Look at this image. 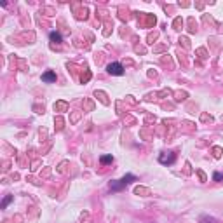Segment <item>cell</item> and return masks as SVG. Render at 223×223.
<instances>
[{
    "label": "cell",
    "mask_w": 223,
    "mask_h": 223,
    "mask_svg": "<svg viewBox=\"0 0 223 223\" xmlns=\"http://www.w3.org/2000/svg\"><path fill=\"white\" fill-rule=\"evenodd\" d=\"M49 37H51V42H53L54 46H56V44H61V35H59V33H56V31H53V33H51Z\"/></svg>",
    "instance_id": "4"
},
{
    "label": "cell",
    "mask_w": 223,
    "mask_h": 223,
    "mask_svg": "<svg viewBox=\"0 0 223 223\" xmlns=\"http://www.w3.org/2000/svg\"><path fill=\"white\" fill-rule=\"evenodd\" d=\"M106 70H108L110 75H122V73H124V68H122L120 63H110Z\"/></svg>",
    "instance_id": "1"
},
{
    "label": "cell",
    "mask_w": 223,
    "mask_h": 223,
    "mask_svg": "<svg viewBox=\"0 0 223 223\" xmlns=\"http://www.w3.org/2000/svg\"><path fill=\"white\" fill-rule=\"evenodd\" d=\"M110 162H114V157H112V155H103L101 157V164H110Z\"/></svg>",
    "instance_id": "5"
},
{
    "label": "cell",
    "mask_w": 223,
    "mask_h": 223,
    "mask_svg": "<svg viewBox=\"0 0 223 223\" xmlns=\"http://www.w3.org/2000/svg\"><path fill=\"white\" fill-rule=\"evenodd\" d=\"M56 108L64 110V108H66V103H58V105H54V110H56Z\"/></svg>",
    "instance_id": "8"
},
{
    "label": "cell",
    "mask_w": 223,
    "mask_h": 223,
    "mask_svg": "<svg viewBox=\"0 0 223 223\" xmlns=\"http://www.w3.org/2000/svg\"><path fill=\"white\" fill-rule=\"evenodd\" d=\"M11 200H12V195H7V197H5V199H4V202H2V209H4V208H7V204L11 202Z\"/></svg>",
    "instance_id": "6"
},
{
    "label": "cell",
    "mask_w": 223,
    "mask_h": 223,
    "mask_svg": "<svg viewBox=\"0 0 223 223\" xmlns=\"http://www.w3.org/2000/svg\"><path fill=\"white\" fill-rule=\"evenodd\" d=\"M213 178H215V181H221V180H223V174H221V173H215V176H213Z\"/></svg>",
    "instance_id": "7"
},
{
    "label": "cell",
    "mask_w": 223,
    "mask_h": 223,
    "mask_svg": "<svg viewBox=\"0 0 223 223\" xmlns=\"http://www.w3.org/2000/svg\"><path fill=\"white\" fill-rule=\"evenodd\" d=\"M42 80L44 82H56V73L54 72H46L42 75Z\"/></svg>",
    "instance_id": "2"
},
{
    "label": "cell",
    "mask_w": 223,
    "mask_h": 223,
    "mask_svg": "<svg viewBox=\"0 0 223 223\" xmlns=\"http://www.w3.org/2000/svg\"><path fill=\"white\" fill-rule=\"evenodd\" d=\"M120 181L124 183V185H127V183H132V181H136V176H134V174H125V176L122 178Z\"/></svg>",
    "instance_id": "3"
},
{
    "label": "cell",
    "mask_w": 223,
    "mask_h": 223,
    "mask_svg": "<svg viewBox=\"0 0 223 223\" xmlns=\"http://www.w3.org/2000/svg\"><path fill=\"white\" fill-rule=\"evenodd\" d=\"M136 193H148V190H145V188H136Z\"/></svg>",
    "instance_id": "9"
}]
</instances>
